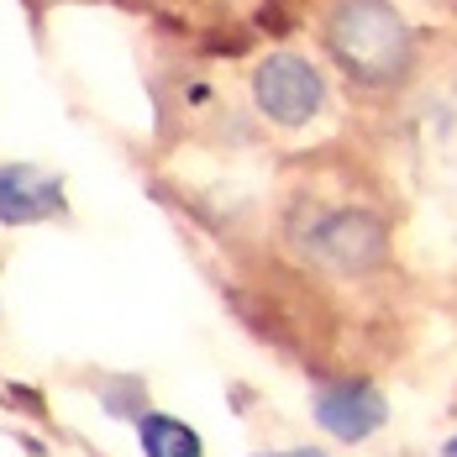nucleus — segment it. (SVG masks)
<instances>
[{"label": "nucleus", "instance_id": "f257e3e1", "mask_svg": "<svg viewBox=\"0 0 457 457\" xmlns=\"http://www.w3.org/2000/svg\"><path fill=\"white\" fill-rule=\"evenodd\" d=\"M326 37L363 85H395L411 69V27L389 0H342L326 21Z\"/></svg>", "mask_w": 457, "mask_h": 457}, {"label": "nucleus", "instance_id": "f03ea898", "mask_svg": "<svg viewBox=\"0 0 457 457\" xmlns=\"http://www.w3.org/2000/svg\"><path fill=\"white\" fill-rule=\"evenodd\" d=\"M253 100L258 111L278 121V127H305L320 111V74L300 58V53H269L258 69H253Z\"/></svg>", "mask_w": 457, "mask_h": 457}, {"label": "nucleus", "instance_id": "7ed1b4c3", "mask_svg": "<svg viewBox=\"0 0 457 457\" xmlns=\"http://www.w3.org/2000/svg\"><path fill=\"white\" fill-rule=\"evenodd\" d=\"M316 420L337 442H363L389 420V405L368 378H342V384H326L316 395Z\"/></svg>", "mask_w": 457, "mask_h": 457}, {"label": "nucleus", "instance_id": "20e7f679", "mask_svg": "<svg viewBox=\"0 0 457 457\" xmlns=\"http://www.w3.org/2000/svg\"><path fill=\"white\" fill-rule=\"evenodd\" d=\"M311 253L331 269L358 274V269H373L384 258V231H378V221H368L363 211H337L311 231Z\"/></svg>", "mask_w": 457, "mask_h": 457}, {"label": "nucleus", "instance_id": "39448f33", "mask_svg": "<svg viewBox=\"0 0 457 457\" xmlns=\"http://www.w3.org/2000/svg\"><path fill=\"white\" fill-rule=\"evenodd\" d=\"M58 211H63V184L47 169H32V163H5L0 169V221L5 227L47 221Z\"/></svg>", "mask_w": 457, "mask_h": 457}, {"label": "nucleus", "instance_id": "423d86ee", "mask_svg": "<svg viewBox=\"0 0 457 457\" xmlns=\"http://www.w3.org/2000/svg\"><path fill=\"white\" fill-rule=\"evenodd\" d=\"M142 453L147 457H200V436L174 415H142Z\"/></svg>", "mask_w": 457, "mask_h": 457}, {"label": "nucleus", "instance_id": "0eeeda50", "mask_svg": "<svg viewBox=\"0 0 457 457\" xmlns=\"http://www.w3.org/2000/svg\"><path fill=\"white\" fill-rule=\"evenodd\" d=\"M274 457H326V453H316V447H295V453H274Z\"/></svg>", "mask_w": 457, "mask_h": 457}, {"label": "nucleus", "instance_id": "6e6552de", "mask_svg": "<svg viewBox=\"0 0 457 457\" xmlns=\"http://www.w3.org/2000/svg\"><path fill=\"white\" fill-rule=\"evenodd\" d=\"M442 457H457V436H453V442H447V447H442Z\"/></svg>", "mask_w": 457, "mask_h": 457}]
</instances>
